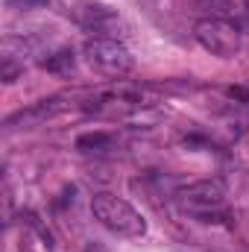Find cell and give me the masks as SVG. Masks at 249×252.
<instances>
[{
    "instance_id": "obj_8",
    "label": "cell",
    "mask_w": 249,
    "mask_h": 252,
    "mask_svg": "<svg viewBox=\"0 0 249 252\" xmlns=\"http://www.w3.org/2000/svg\"><path fill=\"white\" fill-rule=\"evenodd\" d=\"M73 50H67V47H62V50H56V53H50L44 62H41V67L44 70H50V73H70L73 70Z\"/></svg>"
},
{
    "instance_id": "obj_6",
    "label": "cell",
    "mask_w": 249,
    "mask_h": 252,
    "mask_svg": "<svg viewBox=\"0 0 249 252\" xmlns=\"http://www.w3.org/2000/svg\"><path fill=\"white\" fill-rule=\"evenodd\" d=\"M64 109H67V103H62L59 97H50V100H38L35 106H30V109H24V112L12 115V118L6 121V126H15V124H41V121H50V118L62 115Z\"/></svg>"
},
{
    "instance_id": "obj_3",
    "label": "cell",
    "mask_w": 249,
    "mask_h": 252,
    "mask_svg": "<svg viewBox=\"0 0 249 252\" xmlns=\"http://www.w3.org/2000/svg\"><path fill=\"white\" fill-rule=\"evenodd\" d=\"M82 53H85V59H88V64L94 70H100L106 76H124V73H129L135 67L132 53L126 50L118 38H112V35H94V38H88L85 47H82Z\"/></svg>"
},
{
    "instance_id": "obj_4",
    "label": "cell",
    "mask_w": 249,
    "mask_h": 252,
    "mask_svg": "<svg viewBox=\"0 0 249 252\" xmlns=\"http://www.w3.org/2000/svg\"><path fill=\"white\" fill-rule=\"evenodd\" d=\"M179 202L190 214L202 217L205 223H211V217L223 208L226 202V185L220 179H202V182H190L187 188L179 190Z\"/></svg>"
},
{
    "instance_id": "obj_7",
    "label": "cell",
    "mask_w": 249,
    "mask_h": 252,
    "mask_svg": "<svg viewBox=\"0 0 249 252\" xmlns=\"http://www.w3.org/2000/svg\"><path fill=\"white\" fill-rule=\"evenodd\" d=\"M112 144H115V138H112L109 132H88V135H79V138H76V150H82V153H91V150L103 153V150H109Z\"/></svg>"
},
{
    "instance_id": "obj_9",
    "label": "cell",
    "mask_w": 249,
    "mask_h": 252,
    "mask_svg": "<svg viewBox=\"0 0 249 252\" xmlns=\"http://www.w3.org/2000/svg\"><path fill=\"white\" fill-rule=\"evenodd\" d=\"M21 70H24V64H15L12 59H3V64H0V79L3 82H15Z\"/></svg>"
},
{
    "instance_id": "obj_12",
    "label": "cell",
    "mask_w": 249,
    "mask_h": 252,
    "mask_svg": "<svg viewBox=\"0 0 249 252\" xmlns=\"http://www.w3.org/2000/svg\"><path fill=\"white\" fill-rule=\"evenodd\" d=\"M229 97H235V100H244V103H249V88H238V85H232V88H229Z\"/></svg>"
},
{
    "instance_id": "obj_1",
    "label": "cell",
    "mask_w": 249,
    "mask_h": 252,
    "mask_svg": "<svg viewBox=\"0 0 249 252\" xmlns=\"http://www.w3.org/2000/svg\"><path fill=\"white\" fill-rule=\"evenodd\" d=\"M91 211H94V217H97L106 229H112V232H118V235H124V238H141V235L147 232L144 217H141L126 199L115 196V193H94Z\"/></svg>"
},
{
    "instance_id": "obj_2",
    "label": "cell",
    "mask_w": 249,
    "mask_h": 252,
    "mask_svg": "<svg viewBox=\"0 0 249 252\" xmlns=\"http://www.w3.org/2000/svg\"><path fill=\"white\" fill-rule=\"evenodd\" d=\"M193 38L202 50L220 59H232L241 50V30L229 18H202L193 24Z\"/></svg>"
},
{
    "instance_id": "obj_10",
    "label": "cell",
    "mask_w": 249,
    "mask_h": 252,
    "mask_svg": "<svg viewBox=\"0 0 249 252\" xmlns=\"http://www.w3.org/2000/svg\"><path fill=\"white\" fill-rule=\"evenodd\" d=\"M199 6H211V12H217L214 18H226L229 15V0H199Z\"/></svg>"
},
{
    "instance_id": "obj_5",
    "label": "cell",
    "mask_w": 249,
    "mask_h": 252,
    "mask_svg": "<svg viewBox=\"0 0 249 252\" xmlns=\"http://www.w3.org/2000/svg\"><path fill=\"white\" fill-rule=\"evenodd\" d=\"M73 18L79 27L94 30V32H106L109 27L118 24V12L106 3H76L73 6Z\"/></svg>"
},
{
    "instance_id": "obj_14",
    "label": "cell",
    "mask_w": 249,
    "mask_h": 252,
    "mask_svg": "<svg viewBox=\"0 0 249 252\" xmlns=\"http://www.w3.org/2000/svg\"><path fill=\"white\" fill-rule=\"evenodd\" d=\"M247 12H249V0H247Z\"/></svg>"
},
{
    "instance_id": "obj_13",
    "label": "cell",
    "mask_w": 249,
    "mask_h": 252,
    "mask_svg": "<svg viewBox=\"0 0 249 252\" xmlns=\"http://www.w3.org/2000/svg\"><path fill=\"white\" fill-rule=\"evenodd\" d=\"M85 252H106V250H103L100 244H88V250H85Z\"/></svg>"
},
{
    "instance_id": "obj_11",
    "label": "cell",
    "mask_w": 249,
    "mask_h": 252,
    "mask_svg": "<svg viewBox=\"0 0 249 252\" xmlns=\"http://www.w3.org/2000/svg\"><path fill=\"white\" fill-rule=\"evenodd\" d=\"M9 9H32V6H44L47 0H6Z\"/></svg>"
}]
</instances>
